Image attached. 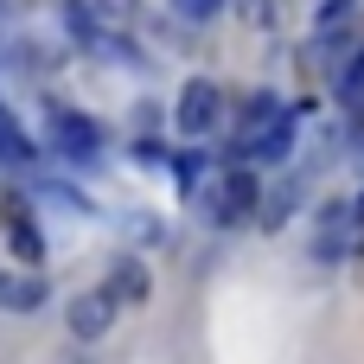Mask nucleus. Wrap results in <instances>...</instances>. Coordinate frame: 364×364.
<instances>
[{"mask_svg": "<svg viewBox=\"0 0 364 364\" xmlns=\"http://www.w3.org/2000/svg\"><path fill=\"white\" fill-rule=\"evenodd\" d=\"M173 179H179V192L192 198V192L205 186V160H198V154H179V173H173Z\"/></svg>", "mask_w": 364, "mask_h": 364, "instance_id": "ddd939ff", "label": "nucleus"}, {"mask_svg": "<svg viewBox=\"0 0 364 364\" xmlns=\"http://www.w3.org/2000/svg\"><path fill=\"white\" fill-rule=\"evenodd\" d=\"M352 19H358V0H326V6L314 13V38H346Z\"/></svg>", "mask_w": 364, "mask_h": 364, "instance_id": "9d476101", "label": "nucleus"}, {"mask_svg": "<svg viewBox=\"0 0 364 364\" xmlns=\"http://www.w3.org/2000/svg\"><path fill=\"white\" fill-rule=\"evenodd\" d=\"M237 13H243V26H256V32H269V26L282 19V0H237Z\"/></svg>", "mask_w": 364, "mask_h": 364, "instance_id": "f8f14e48", "label": "nucleus"}, {"mask_svg": "<svg viewBox=\"0 0 364 364\" xmlns=\"http://www.w3.org/2000/svg\"><path fill=\"white\" fill-rule=\"evenodd\" d=\"M192 198H198V211H205L211 230H243V224H256L262 186H256L250 166H211V179H205Z\"/></svg>", "mask_w": 364, "mask_h": 364, "instance_id": "f257e3e1", "label": "nucleus"}, {"mask_svg": "<svg viewBox=\"0 0 364 364\" xmlns=\"http://www.w3.org/2000/svg\"><path fill=\"white\" fill-rule=\"evenodd\" d=\"M352 243H358V211H352L346 198H333V205L320 211V224H314V262H320V269H339Z\"/></svg>", "mask_w": 364, "mask_h": 364, "instance_id": "7ed1b4c3", "label": "nucleus"}, {"mask_svg": "<svg viewBox=\"0 0 364 364\" xmlns=\"http://www.w3.org/2000/svg\"><path fill=\"white\" fill-rule=\"evenodd\" d=\"M38 147L26 141V128L13 122V109H0V166H32Z\"/></svg>", "mask_w": 364, "mask_h": 364, "instance_id": "1a4fd4ad", "label": "nucleus"}, {"mask_svg": "<svg viewBox=\"0 0 364 364\" xmlns=\"http://www.w3.org/2000/svg\"><path fill=\"white\" fill-rule=\"evenodd\" d=\"M51 147L77 166H96L102 160V128L83 115V109H51Z\"/></svg>", "mask_w": 364, "mask_h": 364, "instance_id": "f03ea898", "label": "nucleus"}, {"mask_svg": "<svg viewBox=\"0 0 364 364\" xmlns=\"http://www.w3.org/2000/svg\"><path fill=\"white\" fill-rule=\"evenodd\" d=\"M301 122H307V109H282L269 128H256V134H243L237 141V154H250V160H262V166H275V160H288V147H294V134H301Z\"/></svg>", "mask_w": 364, "mask_h": 364, "instance_id": "39448f33", "label": "nucleus"}, {"mask_svg": "<svg viewBox=\"0 0 364 364\" xmlns=\"http://www.w3.org/2000/svg\"><path fill=\"white\" fill-rule=\"evenodd\" d=\"M64 326H70V339H83V346L109 339V326H115V294H109V288L77 294V301H70V314H64Z\"/></svg>", "mask_w": 364, "mask_h": 364, "instance_id": "423d86ee", "label": "nucleus"}, {"mask_svg": "<svg viewBox=\"0 0 364 364\" xmlns=\"http://www.w3.org/2000/svg\"><path fill=\"white\" fill-rule=\"evenodd\" d=\"M339 102H346L352 115H364V45L346 58V70H339Z\"/></svg>", "mask_w": 364, "mask_h": 364, "instance_id": "9b49d317", "label": "nucleus"}, {"mask_svg": "<svg viewBox=\"0 0 364 364\" xmlns=\"http://www.w3.org/2000/svg\"><path fill=\"white\" fill-rule=\"evenodd\" d=\"M109 294H115V301H147V269H141V256H115Z\"/></svg>", "mask_w": 364, "mask_h": 364, "instance_id": "6e6552de", "label": "nucleus"}, {"mask_svg": "<svg viewBox=\"0 0 364 364\" xmlns=\"http://www.w3.org/2000/svg\"><path fill=\"white\" fill-rule=\"evenodd\" d=\"M218 6H224V0H179L186 19H218Z\"/></svg>", "mask_w": 364, "mask_h": 364, "instance_id": "4468645a", "label": "nucleus"}, {"mask_svg": "<svg viewBox=\"0 0 364 364\" xmlns=\"http://www.w3.org/2000/svg\"><path fill=\"white\" fill-rule=\"evenodd\" d=\"M218 115H224L218 83H211V77H192V83L179 90V134H186V141H205V134L218 128Z\"/></svg>", "mask_w": 364, "mask_h": 364, "instance_id": "20e7f679", "label": "nucleus"}, {"mask_svg": "<svg viewBox=\"0 0 364 364\" xmlns=\"http://www.w3.org/2000/svg\"><path fill=\"white\" fill-rule=\"evenodd\" d=\"M0 218H6V243H13V256L38 269V262H45V237H38V224H32L26 192H6V198H0Z\"/></svg>", "mask_w": 364, "mask_h": 364, "instance_id": "0eeeda50", "label": "nucleus"}]
</instances>
